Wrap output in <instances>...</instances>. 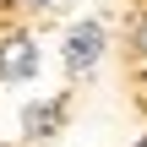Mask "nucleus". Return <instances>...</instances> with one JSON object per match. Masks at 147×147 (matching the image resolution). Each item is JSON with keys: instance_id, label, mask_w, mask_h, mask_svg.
Listing matches in <instances>:
<instances>
[{"instance_id": "obj_1", "label": "nucleus", "mask_w": 147, "mask_h": 147, "mask_svg": "<svg viewBox=\"0 0 147 147\" xmlns=\"http://www.w3.org/2000/svg\"><path fill=\"white\" fill-rule=\"evenodd\" d=\"M33 76H38V44L27 33L5 38L0 44V82H33Z\"/></svg>"}, {"instance_id": "obj_4", "label": "nucleus", "mask_w": 147, "mask_h": 147, "mask_svg": "<svg viewBox=\"0 0 147 147\" xmlns=\"http://www.w3.org/2000/svg\"><path fill=\"white\" fill-rule=\"evenodd\" d=\"M131 44H136V55H142V60H147V16H142V22H136V33H131Z\"/></svg>"}, {"instance_id": "obj_5", "label": "nucleus", "mask_w": 147, "mask_h": 147, "mask_svg": "<svg viewBox=\"0 0 147 147\" xmlns=\"http://www.w3.org/2000/svg\"><path fill=\"white\" fill-rule=\"evenodd\" d=\"M27 5H49V0H27Z\"/></svg>"}, {"instance_id": "obj_3", "label": "nucleus", "mask_w": 147, "mask_h": 147, "mask_svg": "<svg viewBox=\"0 0 147 147\" xmlns=\"http://www.w3.org/2000/svg\"><path fill=\"white\" fill-rule=\"evenodd\" d=\"M60 125H65V98H44V104L22 109V131L27 136H55Z\"/></svg>"}, {"instance_id": "obj_2", "label": "nucleus", "mask_w": 147, "mask_h": 147, "mask_svg": "<svg viewBox=\"0 0 147 147\" xmlns=\"http://www.w3.org/2000/svg\"><path fill=\"white\" fill-rule=\"evenodd\" d=\"M104 55V22H76L65 33V71H87Z\"/></svg>"}, {"instance_id": "obj_6", "label": "nucleus", "mask_w": 147, "mask_h": 147, "mask_svg": "<svg viewBox=\"0 0 147 147\" xmlns=\"http://www.w3.org/2000/svg\"><path fill=\"white\" fill-rule=\"evenodd\" d=\"M136 147H147V136H142V142H136Z\"/></svg>"}]
</instances>
